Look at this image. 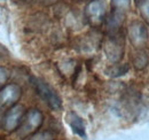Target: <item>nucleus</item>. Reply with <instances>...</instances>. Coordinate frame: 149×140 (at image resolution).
<instances>
[{
  "label": "nucleus",
  "instance_id": "f257e3e1",
  "mask_svg": "<svg viewBox=\"0 0 149 140\" xmlns=\"http://www.w3.org/2000/svg\"><path fill=\"white\" fill-rule=\"evenodd\" d=\"M32 84L36 88L39 97L49 106L52 109H58L62 106V101L55 91L51 88L45 80L39 78H32Z\"/></svg>",
  "mask_w": 149,
  "mask_h": 140
},
{
  "label": "nucleus",
  "instance_id": "f03ea898",
  "mask_svg": "<svg viewBox=\"0 0 149 140\" xmlns=\"http://www.w3.org/2000/svg\"><path fill=\"white\" fill-rule=\"evenodd\" d=\"M104 51L107 54V57L111 62H119L123 59L124 55V37L120 32L110 34L109 38L106 41Z\"/></svg>",
  "mask_w": 149,
  "mask_h": 140
},
{
  "label": "nucleus",
  "instance_id": "7ed1b4c3",
  "mask_svg": "<svg viewBox=\"0 0 149 140\" xmlns=\"http://www.w3.org/2000/svg\"><path fill=\"white\" fill-rule=\"evenodd\" d=\"M129 38L135 48H143L148 41V30L146 25L139 21L132 22L129 27Z\"/></svg>",
  "mask_w": 149,
  "mask_h": 140
},
{
  "label": "nucleus",
  "instance_id": "20e7f679",
  "mask_svg": "<svg viewBox=\"0 0 149 140\" xmlns=\"http://www.w3.org/2000/svg\"><path fill=\"white\" fill-rule=\"evenodd\" d=\"M106 4L102 0H92L85 8V15L93 25L101 24L106 18Z\"/></svg>",
  "mask_w": 149,
  "mask_h": 140
},
{
  "label": "nucleus",
  "instance_id": "39448f33",
  "mask_svg": "<svg viewBox=\"0 0 149 140\" xmlns=\"http://www.w3.org/2000/svg\"><path fill=\"white\" fill-rule=\"evenodd\" d=\"M22 91L17 85H7L3 90L0 91V105L12 106L19 100Z\"/></svg>",
  "mask_w": 149,
  "mask_h": 140
},
{
  "label": "nucleus",
  "instance_id": "423d86ee",
  "mask_svg": "<svg viewBox=\"0 0 149 140\" xmlns=\"http://www.w3.org/2000/svg\"><path fill=\"white\" fill-rule=\"evenodd\" d=\"M24 115V108L22 106H16L13 107L5 117V126L7 127V130H14L19 126L22 118Z\"/></svg>",
  "mask_w": 149,
  "mask_h": 140
},
{
  "label": "nucleus",
  "instance_id": "0eeeda50",
  "mask_svg": "<svg viewBox=\"0 0 149 140\" xmlns=\"http://www.w3.org/2000/svg\"><path fill=\"white\" fill-rule=\"evenodd\" d=\"M42 123V115L40 111H38L37 109H32L26 114V117L24 120L22 130L25 133L32 132L35 130H37L38 127L41 125Z\"/></svg>",
  "mask_w": 149,
  "mask_h": 140
},
{
  "label": "nucleus",
  "instance_id": "6e6552de",
  "mask_svg": "<svg viewBox=\"0 0 149 140\" xmlns=\"http://www.w3.org/2000/svg\"><path fill=\"white\" fill-rule=\"evenodd\" d=\"M67 120H68L69 125L71 126V129L74 130V132H76L80 137H85V126H84V123H83L81 118L77 114L69 113L68 116H67Z\"/></svg>",
  "mask_w": 149,
  "mask_h": 140
},
{
  "label": "nucleus",
  "instance_id": "1a4fd4ad",
  "mask_svg": "<svg viewBox=\"0 0 149 140\" xmlns=\"http://www.w3.org/2000/svg\"><path fill=\"white\" fill-rule=\"evenodd\" d=\"M132 62H133V66L136 70H143L149 63V56L147 52L143 51L142 48L138 50L133 55Z\"/></svg>",
  "mask_w": 149,
  "mask_h": 140
},
{
  "label": "nucleus",
  "instance_id": "9d476101",
  "mask_svg": "<svg viewBox=\"0 0 149 140\" xmlns=\"http://www.w3.org/2000/svg\"><path fill=\"white\" fill-rule=\"evenodd\" d=\"M134 1L136 7L139 8L141 18L149 25V0H134Z\"/></svg>",
  "mask_w": 149,
  "mask_h": 140
},
{
  "label": "nucleus",
  "instance_id": "9b49d317",
  "mask_svg": "<svg viewBox=\"0 0 149 140\" xmlns=\"http://www.w3.org/2000/svg\"><path fill=\"white\" fill-rule=\"evenodd\" d=\"M111 8L112 10L118 12H126L131 6V0H111Z\"/></svg>",
  "mask_w": 149,
  "mask_h": 140
},
{
  "label": "nucleus",
  "instance_id": "f8f14e48",
  "mask_svg": "<svg viewBox=\"0 0 149 140\" xmlns=\"http://www.w3.org/2000/svg\"><path fill=\"white\" fill-rule=\"evenodd\" d=\"M129 71V67L127 66H123V64H118V66H113L109 69V75L112 77H118L122 76L124 74H126Z\"/></svg>",
  "mask_w": 149,
  "mask_h": 140
},
{
  "label": "nucleus",
  "instance_id": "ddd939ff",
  "mask_svg": "<svg viewBox=\"0 0 149 140\" xmlns=\"http://www.w3.org/2000/svg\"><path fill=\"white\" fill-rule=\"evenodd\" d=\"M31 140H54V139H53V136L49 132H41V133L36 134L35 137H32Z\"/></svg>",
  "mask_w": 149,
  "mask_h": 140
},
{
  "label": "nucleus",
  "instance_id": "4468645a",
  "mask_svg": "<svg viewBox=\"0 0 149 140\" xmlns=\"http://www.w3.org/2000/svg\"><path fill=\"white\" fill-rule=\"evenodd\" d=\"M6 79H7V72H6V70L0 68V85L2 83H5Z\"/></svg>",
  "mask_w": 149,
  "mask_h": 140
},
{
  "label": "nucleus",
  "instance_id": "2eb2a0df",
  "mask_svg": "<svg viewBox=\"0 0 149 140\" xmlns=\"http://www.w3.org/2000/svg\"><path fill=\"white\" fill-rule=\"evenodd\" d=\"M40 4H44V5H53V4H55L57 2L58 0H38Z\"/></svg>",
  "mask_w": 149,
  "mask_h": 140
}]
</instances>
